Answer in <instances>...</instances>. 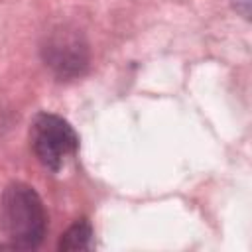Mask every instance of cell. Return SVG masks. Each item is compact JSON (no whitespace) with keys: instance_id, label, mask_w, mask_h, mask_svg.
Returning <instances> with one entry per match:
<instances>
[{"instance_id":"obj_1","label":"cell","mask_w":252,"mask_h":252,"mask_svg":"<svg viewBox=\"0 0 252 252\" xmlns=\"http://www.w3.org/2000/svg\"><path fill=\"white\" fill-rule=\"evenodd\" d=\"M47 213L33 187L22 181L10 183L0 197V232L10 248L32 250L43 242Z\"/></svg>"},{"instance_id":"obj_2","label":"cell","mask_w":252,"mask_h":252,"mask_svg":"<svg viewBox=\"0 0 252 252\" xmlns=\"http://www.w3.org/2000/svg\"><path fill=\"white\" fill-rule=\"evenodd\" d=\"M30 146L43 167L59 171L77 154L79 136L65 118L39 112L30 128Z\"/></svg>"},{"instance_id":"obj_3","label":"cell","mask_w":252,"mask_h":252,"mask_svg":"<svg viewBox=\"0 0 252 252\" xmlns=\"http://www.w3.org/2000/svg\"><path fill=\"white\" fill-rule=\"evenodd\" d=\"M45 65L59 79L81 77L89 65V49L77 30L61 28L53 32L41 47Z\"/></svg>"},{"instance_id":"obj_4","label":"cell","mask_w":252,"mask_h":252,"mask_svg":"<svg viewBox=\"0 0 252 252\" xmlns=\"http://www.w3.org/2000/svg\"><path fill=\"white\" fill-rule=\"evenodd\" d=\"M59 250H91L93 248V226L87 219L75 220L59 238Z\"/></svg>"}]
</instances>
